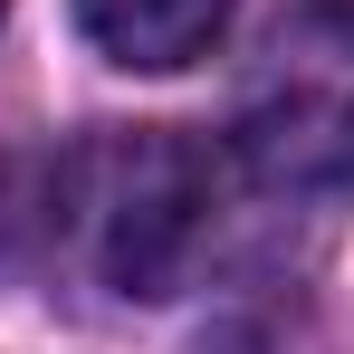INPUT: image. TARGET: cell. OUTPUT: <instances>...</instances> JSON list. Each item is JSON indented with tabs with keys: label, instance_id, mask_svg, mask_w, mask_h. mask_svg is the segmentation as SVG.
Listing matches in <instances>:
<instances>
[{
	"label": "cell",
	"instance_id": "obj_1",
	"mask_svg": "<svg viewBox=\"0 0 354 354\" xmlns=\"http://www.w3.org/2000/svg\"><path fill=\"white\" fill-rule=\"evenodd\" d=\"M211 153L173 124H96L48 173V230L106 297H173L211 239Z\"/></svg>",
	"mask_w": 354,
	"mask_h": 354
},
{
	"label": "cell",
	"instance_id": "obj_2",
	"mask_svg": "<svg viewBox=\"0 0 354 354\" xmlns=\"http://www.w3.org/2000/svg\"><path fill=\"white\" fill-rule=\"evenodd\" d=\"M230 144L268 192H354V0H297L259 39Z\"/></svg>",
	"mask_w": 354,
	"mask_h": 354
},
{
	"label": "cell",
	"instance_id": "obj_3",
	"mask_svg": "<svg viewBox=\"0 0 354 354\" xmlns=\"http://www.w3.org/2000/svg\"><path fill=\"white\" fill-rule=\"evenodd\" d=\"M86 39L106 48L115 67H192L211 58V39L230 29V0H77Z\"/></svg>",
	"mask_w": 354,
	"mask_h": 354
},
{
	"label": "cell",
	"instance_id": "obj_4",
	"mask_svg": "<svg viewBox=\"0 0 354 354\" xmlns=\"http://www.w3.org/2000/svg\"><path fill=\"white\" fill-rule=\"evenodd\" d=\"M29 211H39V201H29V173H19V163L0 153V259H10V249L29 239Z\"/></svg>",
	"mask_w": 354,
	"mask_h": 354
},
{
	"label": "cell",
	"instance_id": "obj_5",
	"mask_svg": "<svg viewBox=\"0 0 354 354\" xmlns=\"http://www.w3.org/2000/svg\"><path fill=\"white\" fill-rule=\"evenodd\" d=\"M0 10H10V0H0Z\"/></svg>",
	"mask_w": 354,
	"mask_h": 354
}]
</instances>
